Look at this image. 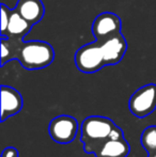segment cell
Returning <instances> with one entry per match:
<instances>
[{
  "mask_svg": "<svg viewBox=\"0 0 156 157\" xmlns=\"http://www.w3.org/2000/svg\"><path fill=\"white\" fill-rule=\"evenodd\" d=\"M14 59L26 70H41L52 63L55 50L44 41L23 42L21 39L1 36V66Z\"/></svg>",
  "mask_w": 156,
  "mask_h": 157,
  "instance_id": "6da1fadb",
  "label": "cell"
},
{
  "mask_svg": "<svg viewBox=\"0 0 156 157\" xmlns=\"http://www.w3.org/2000/svg\"><path fill=\"white\" fill-rule=\"evenodd\" d=\"M116 127V123L106 117L91 116L86 118L80 125L83 151L88 154H95L101 145L110 138Z\"/></svg>",
  "mask_w": 156,
  "mask_h": 157,
  "instance_id": "7a4b0ae2",
  "label": "cell"
},
{
  "mask_svg": "<svg viewBox=\"0 0 156 157\" xmlns=\"http://www.w3.org/2000/svg\"><path fill=\"white\" fill-rule=\"evenodd\" d=\"M74 61L80 72L91 74L106 66L101 44L98 42L89 43L76 52Z\"/></svg>",
  "mask_w": 156,
  "mask_h": 157,
  "instance_id": "3957f363",
  "label": "cell"
},
{
  "mask_svg": "<svg viewBox=\"0 0 156 157\" xmlns=\"http://www.w3.org/2000/svg\"><path fill=\"white\" fill-rule=\"evenodd\" d=\"M129 110L138 119H143L156 109V85L149 83L139 88L129 98Z\"/></svg>",
  "mask_w": 156,
  "mask_h": 157,
  "instance_id": "277c9868",
  "label": "cell"
},
{
  "mask_svg": "<svg viewBox=\"0 0 156 157\" xmlns=\"http://www.w3.org/2000/svg\"><path fill=\"white\" fill-rule=\"evenodd\" d=\"M78 129L79 125L75 118L62 114L50 121L48 134L55 142L59 144H69L76 138Z\"/></svg>",
  "mask_w": 156,
  "mask_h": 157,
  "instance_id": "5b68a950",
  "label": "cell"
},
{
  "mask_svg": "<svg viewBox=\"0 0 156 157\" xmlns=\"http://www.w3.org/2000/svg\"><path fill=\"white\" fill-rule=\"evenodd\" d=\"M120 17L111 12H104L95 17L92 24V33L95 36L96 42L103 43L105 40L112 36L113 34L121 32Z\"/></svg>",
  "mask_w": 156,
  "mask_h": 157,
  "instance_id": "8992f818",
  "label": "cell"
},
{
  "mask_svg": "<svg viewBox=\"0 0 156 157\" xmlns=\"http://www.w3.org/2000/svg\"><path fill=\"white\" fill-rule=\"evenodd\" d=\"M101 44L106 65H115L121 62L127 49V43L121 32L113 34Z\"/></svg>",
  "mask_w": 156,
  "mask_h": 157,
  "instance_id": "52a82bcc",
  "label": "cell"
},
{
  "mask_svg": "<svg viewBox=\"0 0 156 157\" xmlns=\"http://www.w3.org/2000/svg\"><path fill=\"white\" fill-rule=\"evenodd\" d=\"M23 108V97L16 89L9 86H1V122L14 114L18 113Z\"/></svg>",
  "mask_w": 156,
  "mask_h": 157,
  "instance_id": "ba28073f",
  "label": "cell"
},
{
  "mask_svg": "<svg viewBox=\"0 0 156 157\" xmlns=\"http://www.w3.org/2000/svg\"><path fill=\"white\" fill-rule=\"evenodd\" d=\"M131 153V145L124 137L109 138L95 152L96 157H127Z\"/></svg>",
  "mask_w": 156,
  "mask_h": 157,
  "instance_id": "9c48e42d",
  "label": "cell"
},
{
  "mask_svg": "<svg viewBox=\"0 0 156 157\" xmlns=\"http://www.w3.org/2000/svg\"><path fill=\"white\" fill-rule=\"evenodd\" d=\"M15 10L31 25L41 21L45 14V6L41 0H18Z\"/></svg>",
  "mask_w": 156,
  "mask_h": 157,
  "instance_id": "30bf717a",
  "label": "cell"
},
{
  "mask_svg": "<svg viewBox=\"0 0 156 157\" xmlns=\"http://www.w3.org/2000/svg\"><path fill=\"white\" fill-rule=\"evenodd\" d=\"M32 25L27 21L16 10H12L10 16L8 28H6V37H14V39H24L26 34H28L31 30Z\"/></svg>",
  "mask_w": 156,
  "mask_h": 157,
  "instance_id": "8fae6325",
  "label": "cell"
},
{
  "mask_svg": "<svg viewBox=\"0 0 156 157\" xmlns=\"http://www.w3.org/2000/svg\"><path fill=\"white\" fill-rule=\"evenodd\" d=\"M141 145L149 155L156 153V126H149L141 134Z\"/></svg>",
  "mask_w": 156,
  "mask_h": 157,
  "instance_id": "7c38bea8",
  "label": "cell"
},
{
  "mask_svg": "<svg viewBox=\"0 0 156 157\" xmlns=\"http://www.w3.org/2000/svg\"><path fill=\"white\" fill-rule=\"evenodd\" d=\"M12 10L8 8L6 4H1V36H4L6 32V28H8L9 21H10V16Z\"/></svg>",
  "mask_w": 156,
  "mask_h": 157,
  "instance_id": "4fadbf2b",
  "label": "cell"
},
{
  "mask_svg": "<svg viewBox=\"0 0 156 157\" xmlns=\"http://www.w3.org/2000/svg\"><path fill=\"white\" fill-rule=\"evenodd\" d=\"M18 156H19L18 151L15 147H9L6 149H4L1 155V157H18Z\"/></svg>",
  "mask_w": 156,
  "mask_h": 157,
  "instance_id": "5bb4252c",
  "label": "cell"
},
{
  "mask_svg": "<svg viewBox=\"0 0 156 157\" xmlns=\"http://www.w3.org/2000/svg\"><path fill=\"white\" fill-rule=\"evenodd\" d=\"M149 157H156V153H154L153 155H149Z\"/></svg>",
  "mask_w": 156,
  "mask_h": 157,
  "instance_id": "9a60e30c",
  "label": "cell"
}]
</instances>
